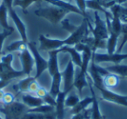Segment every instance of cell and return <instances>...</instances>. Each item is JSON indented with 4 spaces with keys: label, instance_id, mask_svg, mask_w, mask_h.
<instances>
[{
    "label": "cell",
    "instance_id": "cell-8",
    "mask_svg": "<svg viewBox=\"0 0 127 119\" xmlns=\"http://www.w3.org/2000/svg\"><path fill=\"white\" fill-rule=\"evenodd\" d=\"M87 82H88V86L90 88L91 95H92V108L90 109V119H105V117L101 114L100 108H99V103L97 97L96 96L95 91L93 90V84H92V81L89 74L87 73Z\"/></svg>",
    "mask_w": 127,
    "mask_h": 119
},
{
    "label": "cell",
    "instance_id": "cell-12",
    "mask_svg": "<svg viewBox=\"0 0 127 119\" xmlns=\"http://www.w3.org/2000/svg\"><path fill=\"white\" fill-rule=\"evenodd\" d=\"M67 93L61 90L56 96V106H55V113L57 119H64V101H65Z\"/></svg>",
    "mask_w": 127,
    "mask_h": 119
},
{
    "label": "cell",
    "instance_id": "cell-9",
    "mask_svg": "<svg viewBox=\"0 0 127 119\" xmlns=\"http://www.w3.org/2000/svg\"><path fill=\"white\" fill-rule=\"evenodd\" d=\"M25 73L23 70H17L12 65H8L0 62V79L4 81L11 82L13 79L19 78L24 77Z\"/></svg>",
    "mask_w": 127,
    "mask_h": 119
},
{
    "label": "cell",
    "instance_id": "cell-20",
    "mask_svg": "<svg viewBox=\"0 0 127 119\" xmlns=\"http://www.w3.org/2000/svg\"><path fill=\"white\" fill-rule=\"evenodd\" d=\"M8 9L5 4L2 2L0 4V26L3 30H14V28L10 26L8 24Z\"/></svg>",
    "mask_w": 127,
    "mask_h": 119
},
{
    "label": "cell",
    "instance_id": "cell-30",
    "mask_svg": "<svg viewBox=\"0 0 127 119\" xmlns=\"http://www.w3.org/2000/svg\"><path fill=\"white\" fill-rule=\"evenodd\" d=\"M60 23H61L63 29H64V30H66L67 31H69L70 33H72V32L75 31V30H77V28H78V26L72 25V24H71L68 19H66V18H64Z\"/></svg>",
    "mask_w": 127,
    "mask_h": 119
},
{
    "label": "cell",
    "instance_id": "cell-13",
    "mask_svg": "<svg viewBox=\"0 0 127 119\" xmlns=\"http://www.w3.org/2000/svg\"><path fill=\"white\" fill-rule=\"evenodd\" d=\"M22 103L28 109L37 108L38 106L44 104V100L37 96H33L30 93H23L22 94Z\"/></svg>",
    "mask_w": 127,
    "mask_h": 119
},
{
    "label": "cell",
    "instance_id": "cell-32",
    "mask_svg": "<svg viewBox=\"0 0 127 119\" xmlns=\"http://www.w3.org/2000/svg\"><path fill=\"white\" fill-rule=\"evenodd\" d=\"M0 62L5 63V64L11 65L13 62V54L12 53H7V54L2 55V57L0 58Z\"/></svg>",
    "mask_w": 127,
    "mask_h": 119
},
{
    "label": "cell",
    "instance_id": "cell-26",
    "mask_svg": "<svg viewBox=\"0 0 127 119\" xmlns=\"http://www.w3.org/2000/svg\"><path fill=\"white\" fill-rule=\"evenodd\" d=\"M80 101V96L77 95L76 93H68L66 96L65 101H64V106L68 108L74 107L78 102Z\"/></svg>",
    "mask_w": 127,
    "mask_h": 119
},
{
    "label": "cell",
    "instance_id": "cell-3",
    "mask_svg": "<svg viewBox=\"0 0 127 119\" xmlns=\"http://www.w3.org/2000/svg\"><path fill=\"white\" fill-rule=\"evenodd\" d=\"M27 47H28L31 53L33 56L34 62H35V66H36V74L34 76V78L37 79L44 73V70H47L48 61L46 59H44L42 57V55L40 54L38 48L37 46V44L35 42H29L28 41Z\"/></svg>",
    "mask_w": 127,
    "mask_h": 119
},
{
    "label": "cell",
    "instance_id": "cell-14",
    "mask_svg": "<svg viewBox=\"0 0 127 119\" xmlns=\"http://www.w3.org/2000/svg\"><path fill=\"white\" fill-rule=\"evenodd\" d=\"M59 52L64 53H68L71 56V59L75 65L78 66L80 68L82 64V54L74 48V46H68V45H64L62 46L60 49H58Z\"/></svg>",
    "mask_w": 127,
    "mask_h": 119
},
{
    "label": "cell",
    "instance_id": "cell-25",
    "mask_svg": "<svg viewBox=\"0 0 127 119\" xmlns=\"http://www.w3.org/2000/svg\"><path fill=\"white\" fill-rule=\"evenodd\" d=\"M55 111V107L51 106L48 104H43L41 106H38L37 108L33 109H28L27 112L30 113H39V114H49L52 113Z\"/></svg>",
    "mask_w": 127,
    "mask_h": 119
},
{
    "label": "cell",
    "instance_id": "cell-29",
    "mask_svg": "<svg viewBox=\"0 0 127 119\" xmlns=\"http://www.w3.org/2000/svg\"><path fill=\"white\" fill-rule=\"evenodd\" d=\"M14 32V30H3L2 32H0V58L2 57V51H3V45L4 42L9 36Z\"/></svg>",
    "mask_w": 127,
    "mask_h": 119
},
{
    "label": "cell",
    "instance_id": "cell-36",
    "mask_svg": "<svg viewBox=\"0 0 127 119\" xmlns=\"http://www.w3.org/2000/svg\"><path fill=\"white\" fill-rule=\"evenodd\" d=\"M10 84H11V82H9V81H4V80H1V79H0V89H4V88L7 87Z\"/></svg>",
    "mask_w": 127,
    "mask_h": 119
},
{
    "label": "cell",
    "instance_id": "cell-6",
    "mask_svg": "<svg viewBox=\"0 0 127 119\" xmlns=\"http://www.w3.org/2000/svg\"><path fill=\"white\" fill-rule=\"evenodd\" d=\"M61 74L62 79L64 80V91H65L68 94L74 88L73 83L75 79V64L71 59L69 60L66 68L64 70L63 72H61Z\"/></svg>",
    "mask_w": 127,
    "mask_h": 119
},
{
    "label": "cell",
    "instance_id": "cell-21",
    "mask_svg": "<svg viewBox=\"0 0 127 119\" xmlns=\"http://www.w3.org/2000/svg\"><path fill=\"white\" fill-rule=\"evenodd\" d=\"M92 96H87V97L83 98L82 100H80L74 107L71 108V115H76V114L81 113L85 110H86L87 107L90 104H92Z\"/></svg>",
    "mask_w": 127,
    "mask_h": 119
},
{
    "label": "cell",
    "instance_id": "cell-16",
    "mask_svg": "<svg viewBox=\"0 0 127 119\" xmlns=\"http://www.w3.org/2000/svg\"><path fill=\"white\" fill-rule=\"evenodd\" d=\"M87 73L88 72H85L84 70H79V72L75 76L73 86H74V88L77 89L79 96H82V92H83L84 88L88 86V82H87V77H86Z\"/></svg>",
    "mask_w": 127,
    "mask_h": 119
},
{
    "label": "cell",
    "instance_id": "cell-2",
    "mask_svg": "<svg viewBox=\"0 0 127 119\" xmlns=\"http://www.w3.org/2000/svg\"><path fill=\"white\" fill-rule=\"evenodd\" d=\"M28 110V108L15 100L10 104H4L0 103V114H3L4 119H20Z\"/></svg>",
    "mask_w": 127,
    "mask_h": 119
},
{
    "label": "cell",
    "instance_id": "cell-35",
    "mask_svg": "<svg viewBox=\"0 0 127 119\" xmlns=\"http://www.w3.org/2000/svg\"><path fill=\"white\" fill-rule=\"evenodd\" d=\"M48 93H49V91H47V89H46L45 88L40 86V87L38 88V89L37 90V92H36V96L43 99V98H44V96L48 94Z\"/></svg>",
    "mask_w": 127,
    "mask_h": 119
},
{
    "label": "cell",
    "instance_id": "cell-33",
    "mask_svg": "<svg viewBox=\"0 0 127 119\" xmlns=\"http://www.w3.org/2000/svg\"><path fill=\"white\" fill-rule=\"evenodd\" d=\"M40 87L39 84L37 82V79H34L33 81L31 82V84H29V87H28V93L30 94H36L37 90L38 89V88Z\"/></svg>",
    "mask_w": 127,
    "mask_h": 119
},
{
    "label": "cell",
    "instance_id": "cell-10",
    "mask_svg": "<svg viewBox=\"0 0 127 119\" xmlns=\"http://www.w3.org/2000/svg\"><path fill=\"white\" fill-rule=\"evenodd\" d=\"M39 40V51H54V50H58L64 46L63 40L56 38H50V37H46V36L41 34L38 37Z\"/></svg>",
    "mask_w": 127,
    "mask_h": 119
},
{
    "label": "cell",
    "instance_id": "cell-38",
    "mask_svg": "<svg viewBox=\"0 0 127 119\" xmlns=\"http://www.w3.org/2000/svg\"><path fill=\"white\" fill-rule=\"evenodd\" d=\"M121 14H124L125 16H127V7L121 5Z\"/></svg>",
    "mask_w": 127,
    "mask_h": 119
},
{
    "label": "cell",
    "instance_id": "cell-28",
    "mask_svg": "<svg viewBox=\"0 0 127 119\" xmlns=\"http://www.w3.org/2000/svg\"><path fill=\"white\" fill-rule=\"evenodd\" d=\"M121 35L123 37L121 41V44L117 48V53H121V51L123 50L124 46L127 43V23H122V29H121Z\"/></svg>",
    "mask_w": 127,
    "mask_h": 119
},
{
    "label": "cell",
    "instance_id": "cell-17",
    "mask_svg": "<svg viewBox=\"0 0 127 119\" xmlns=\"http://www.w3.org/2000/svg\"><path fill=\"white\" fill-rule=\"evenodd\" d=\"M109 31V37L106 40V51L108 54H113L117 51L118 48V41L120 36L117 35L116 33L111 30H108Z\"/></svg>",
    "mask_w": 127,
    "mask_h": 119
},
{
    "label": "cell",
    "instance_id": "cell-27",
    "mask_svg": "<svg viewBox=\"0 0 127 119\" xmlns=\"http://www.w3.org/2000/svg\"><path fill=\"white\" fill-rule=\"evenodd\" d=\"M35 2H41L40 0H13V7L14 6H19L22 8L24 13L27 12V8L32 4Z\"/></svg>",
    "mask_w": 127,
    "mask_h": 119
},
{
    "label": "cell",
    "instance_id": "cell-39",
    "mask_svg": "<svg viewBox=\"0 0 127 119\" xmlns=\"http://www.w3.org/2000/svg\"><path fill=\"white\" fill-rule=\"evenodd\" d=\"M115 1H116V4H118L120 5H123L124 4L127 2V0H115Z\"/></svg>",
    "mask_w": 127,
    "mask_h": 119
},
{
    "label": "cell",
    "instance_id": "cell-40",
    "mask_svg": "<svg viewBox=\"0 0 127 119\" xmlns=\"http://www.w3.org/2000/svg\"><path fill=\"white\" fill-rule=\"evenodd\" d=\"M4 93H5V91H4V89H0V103L2 102V99H3V97H4Z\"/></svg>",
    "mask_w": 127,
    "mask_h": 119
},
{
    "label": "cell",
    "instance_id": "cell-1",
    "mask_svg": "<svg viewBox=\"0 0 127 119\" xmlns=\"http://www.w3.org/2000/svg\"><path fill=\"white\" fill-rule=\"evenodd\" d=\"M71 11L64 8L51 5L47 8H39L34 11L36 16L46 19L52 25H58Z\"/></svg>",
    "mask_w": 127,
    "mask_h": 119
},
{
    "label": "cell",
    "instance_id": "cell-11",
    "mask_svg": "<svg viewBox=\"0 0 127 119\" xmlns=\"http://www.w3.org/2000/svg\"><path fill=\"white\" fill-rule=\"evenodd\" d=\"M19 58L22 64V70L24 71L26 77H30L31 73L33 70L34 65H35V62H34L33 56L31 53L28 47L20 52Z\"/></svg>",
    "mask_w": 127,
    "mask_h": 119
},
{
    "label": "cell",
    "instance_id": "cell-22",
    "mask_svg": "<svg viewBox=\"0 0 127 119\" xmlns=\"http://www.w3.org/2000/svg\"><path fill=\"white\" fill-rule=\"evenodd\" d=\"M105 69L110 73L116 74V75L119 76L121 78H125V77L127 78V64L118 63V64L107 66L105 67Z\"/></svg>",
    "mask_w": 127,
    "mask_h": 119
},
{
    "label": "cell",
    "instance_id": "cell-34",
    "mask_svg": "<svg viewBox=\"0 0 127 119\" xmlns=\"http://www.w3.org/2000/svg\"><path fill=\"white\" fill-rule=\"evenodd\" d=\"M43 100H44V104L51 105V106H53V107L56 106V98L51 96L50 93H48V94L43 98Z\"/></svg>",
    "mask_w": 127,
    "mask_h": 119
},
{
    "label": "cell",
    "instance_id": "cell-41",
    "mask_svg": "<svg viewBox=\"0 0 127 119\" xmlns=\"http://www.w3.org/2000/svg\"><path fill=\"white\" fill-rule=\"evenodd\" d=\"M0 119H4V118H3V117H2L1 115H0Z\"/></svg>",
    "mask_w": 127,
    "mask_h": 119
},
{
    "label": "cell",
    "instance_id": "cell-24",
    "mask_svg": "<svg viewBox=\"0 0 127 119\" xmlns=\"http://www.w3.org/2000/svg\"><path fill=\"white\" fill-rule=\"evenodd\" d=\"M26 48H27V43H25L23 40H18L10 44L5 48V51L8 53L14 52V51H19V52H21V51H23Z\"/></svg>",
    "mask_w": 127,
    "mask_h": 119
},
{
    "label": "cell",
    "instance_id": "cell-19",
    "mask_svg": "<svg viewBox=\"0 0 127 119\" xmlns=\"http://www.w3.org/2000/svg\"><path fill=\"white\" fill-rule=\"evenodd\" d=\"M121 77L113 73H109L103 77V84L106 89H112L119 84Z\"/></svg>",
    "mask_w": 127,
    "mask_h": 119
},
{
    "label": "cell",
    "instance_id": "cell-4",
    "mask_svg": "<svg viewBox=\"0 0 127 119\" xmlns=\"http://www.w3.org/2000/svg\"><path fill=\"white\" fill-rule=\"evenodd\" d=\"M93 87H95L96 89H97L100 91L103 100L127 107V96H122V95H119L112 91L111 89H106L104 86V84H102V85H93Z\"/></svg>",
    "mask_w": 127,
    "mask_h": 119
},
{
    "label": "cell",
    "instance_id": "cell-5",
    "mask_svg": "<svg viewBox=\"0 0 127 119\" xmlns=\"http://www.w3.org/2000/svg\"><path fill=\"white\" fill-rule=\"evenodd\" d=\"M92 59L96 63H104V62H110L114 64L120 63L122 61L127 59V53H113V54H108V53H97L92 52Z\"/></svg>",
    "mask_w": 127,
    "mask_h": 119
},
{
    "label": "cell",
    "instance_id": "cell-31",
    "mask_svg": "<svg viewBox=\"0 0 127 119\" xmlns=\"http://www.w3.org/2000/svg\"><path fill=\"white\" fill-rule=\"evenodd\" d=\"M15 101V96L11 92H5L1 103L4 104H10Z\"/></svg>",
    "mask_w": 127,
    "mask_h": 119
},
{
    "label": "cell",
    "instance_id": "cell-18",
    "mask_svg": "<svg viewBox=\"0 0 127 119\" xmlns=\"http://www.w3.org/2000/svg\"><path fill=\"white\" fill-rule=\"evenodd\" d=\"M51 77H52V82H51V86L49 90V93L56 98V96L58 95V93L61 91V83H62L61 72L60 71L57 72Z\"/></svg>",
    "mask_w": 127,
    "mask_h": 119
},
{
    "label": "cell",
    "instance_id": "cell-15",
    "mask_svg": "<svg viewBox=\"0 0 127 119\" xmlns=\"http://www.w3.org/2000/svg\"><path fill=\"white\" fill-rule=\"evenodd\" d=\"M59 53L58 50H54V51H48L49 55V59L48 61V66L47 70L49 71V74L52 77L53 75L59 71V66H58V54Z\"/></svg>",
    "mask_w": 127,
    "mask_h": 119
},
{
    "label": "cell",
    "instance_id": "cell-23",
    "mask_svg": "<svg viewBox=\"0 0 127 119\" xmlns=\"http://www.w3.org/2000/svg\"><path fill=\"white\" fill-rule=\"evenodd\" d=\"M34 77H26L25 78L21 79L17 84H15L14 88L16 90H18V93H28V87L29 84L32 81L34 80Z\"/></svg>",
    "mask_w": 127,
    "mask_h": 119
},
{
    "label": "cell",
    "instance_id": "cell-37",
    "mask_svg": "<svg viewBox=\"0 0 127 119\" xmlns=\"http://www.w3.org/2000/svg\"><path fill=\"white\" fill-rule=\"evenodd\" d=\"M71 119H85V117H84V113L81 112V113L76 114V115H72V117Z\"/></svg>",
    "mask_w": 127,
    "mask_h": 119
},
{
    "label": "cell",
    "instance_id": "cell-7",
    "mask_svg": "<svg viewBox=\"0 0 127 119\" xmlns=\"http://www.w3.org/2000/svg\"><path fill=\"white\" fill-rule=\"evenodd\" d=\"M6 7L8 9V14H9V16L12 19L13 23H14L15 26H16L20 37H21V40H23L25 43H28V37H27L26 26H25V25L21 20V18L18 17V15L17 14L12 4H8V5H6Z\"/></svg>",
    "mask_w": 127,
    "mask_h": 119
}]
</instances>
